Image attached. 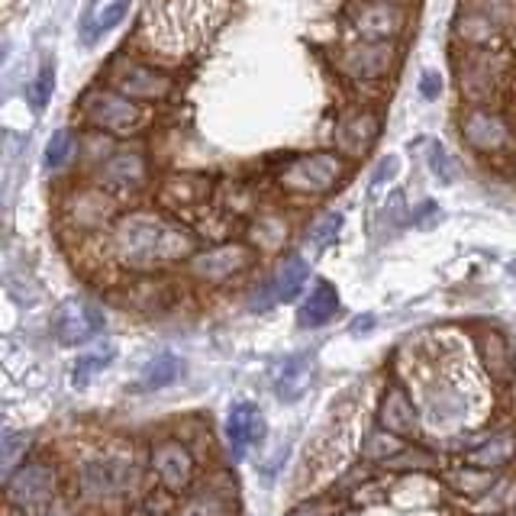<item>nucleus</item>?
Returning a JSON list of instances; mask_svg holds the SVG:
<instances>
[{
	"instance_id": "nucleus-1",
	"label": "nucleus",
	"mask_w": 516,
	"mask_h": 516,
	"mask_svg": "<svg viewBox=\"0 0 516 516\" xmlns=\"http://www.w3.org/2000/svg\"><path fill=\"white\" fill-rule=\"evenodd\" d=\"M410 394L417 400L420 420L429 433L458 436L481 426L487 410L484 378L471 355L455 346L417 349L407 362Z\"/></svg>"
},
{
	"instance_id": "nucleus-2",
	"label": "nucleus",
	"mask_w": 516,
	"mask_h": 516,
	"mask_svg": "<svg viewBox=\"0 0 516 516\" xmlns=\"http://www.w3.org/2000/svg\"><path fill=\"white\" fill-rule=\"evenodd\" d=\"M110 249L117 262L133 271H155L194 258V233L178 220H168L155 210H133L113 223Z\"/></svg>"
},
{
	"instance_id": "nucleus-3",
	"label": "nucleus",
	"mask_w": 516,
	"mask_h": 516,
	"mask_svg": "<svg viewBox=\"0 0 516 516\" xmlns=\"http://www.w3.org/2000/svg\"><path fill=\"white\" fill-rule=\"evenodd\" d=\"M229 0H149L139 36L146 46L168 59H181L200 49L226 20Z\"/></svg>"
},
{
	"instance_id": "nucleus-4",
	"label": "nucleus",
	"mask_w": 516,
	"mask_h": 516,
	"mask_svg": "<svg viewBox=\"0 0 516 516\" xmlns=\"http://www.w3.org/2000/svg\"><path fill=\"white\" fill-rule=\"evenodd\" d=\"M139 481V465L133 452H120V449H110V452H97L91 458H84L75 484H78V494L91 504H107V500H117L123 494H129Z\"/></svg>"
},
{
	"instance_id": "nucleus-5",
	"label": "nucleus",
	"mask_w": 516,
	"mask_h": 516,
	"mask_svg": "<svg viewBox=\"0 0 516 516\" xmlns=\"http://www.w3.org/2000/svg\"><path fill=\"white\" fill-rule=\"evenodd\" d=\"M346 178V155L339 152H307L284 165L275 181L294 200H313L336 191Z\"/></svg>"
},
{
	"instance_id": "nucleus-6",
	"label": "nucleus",
	"mask_w": 516,
	"mask_h": 516,
	"mask_svg": "<svg viewBox=\"0 0 516 516\" xmlns=\"http://www.w3.org/2000/svg\"><path fill=\"white\" fill-rule=\"evenodd\" d=\"M81 117L94 129H104L110 136H136L139 129H146L149 113L139 107L133 97H126L113 88H94L81 100Z\"/></svg>"
},
{
	"instance_id": "nucleus-7",
	"label": "nucleus",
	"mask_w": 516,
	"mask_h": 516,
	"mask_svg": "<svg viewBox=\"0 0 516 516\" xmlns=\"http://www.w3.org/2000/svg\"><path fill=\"white\" fill-rule=\"evenodd\" d=\"M107 88L133 100H165L175 91V78H171L165 68L129 59V55H117V59L107 65Z\"/></svg>"
},
{
	"instance_id": "nucleus-8",
	"label": "nucleus",
	"mask_w": 516,
	"mask_h": 516,
	"mask_svg": "<svg viewBox=\"0 0 516 516\" xmlns=\"http://www.w3.org/2000/svg\"><path fill=\"white\" fill-rule=\"evenodd\" d=\"M346 17L355 36L368 42H394L407 26V13L397 0H352Z\"/></svg>"
},
{
	"instance_id": "nucleus-9",
	"label": "nucleus",
	"mask_w": 516,
	"mask_h": 516,
	"mask_svg": "<svg viewBox=\"0 0 516 516\" xmlns=\"http://www.w3.org/2000/svg\"><path fill=\"white\" fill-rule=\"evenodd\" d=\"M149 181V159L142 149H120L110 152L104 162L97 165V184L113 197H129L146 188Z\"/></svg>"
},
{
	"instance_id": "nucleus-10",
	"label": "nucleus",
	"mask_w": 516,
	"mask_h": 516,
	"mask_svg": "<svg viewBox=\"0 0 516 516\" xmlns=\"http://www.w3.org/2000/svg\"><path fill=\"white\" fill-rule=\"evenodd\" d=\"M381 136V117L378 110L371 107H349L339 113L333 139H336V152L346 155V159H365L371 146Z\"/></svg>"
},
{
	"instance_id": "nucleus-11",
	"label": "nucleus",
	"mask_w": 516,
	"mask_h": 516,
	"mask_svg": "<svg viewBox=\"0 0 516 516\" xmlns=\"http://www.w3.org/2000/svg\"><path fill=\"white\" fill-rule=\"evenodd\" d=\"M255 265V252L242 242H226L217 249L194 252L191 258V275L204 284H226L233 281L242 271H249Z\"/></svg>"
},
{
	"instance_id": "nucleus-12",
	"label": "nucleus",
	"mask_w": 516,
	"mask_h": 516,
	"mask_svg": "<svg viewBox=\"0 0 516 516\" xmlns=\"http://www.w3.org/2000/svg\"><path fill=\"white\" fill-rule=\"evenodd\" d=\"M462 136H465V142L471 149L484 152V155H500V152H510L516 146L513 129L491 107L468 110L462 117Z\"/></svg>"
},
{
	"instance_id": "nucleus-13",
	"label": "nucleus",
	"mask_w": 516,
	"mask_h": 516,
	"mask_svg": "<svg viewBox=\"0 0 516 516\" xmlns=\"http://www.w3.org/2000/svg\"><path fill=\"white\" fill-rule=\"evenodd\" d=\"M397 59L394 52V42H368V39H358L352 46H346L339 52V71L342 75H349L355 81H378L384 78L387 71H391Z\"/></svg>"
},
{
	"instance_id": "nucleus-14",
	"label": "nucleus",
	"mask_w": 516,
	"mask_h": 516,
	"mask_svg": "<svg viewBox=\"0 0 516 516\" xmlns=\"http://www.w3.org/2000/svg\"><path fill=\"white\" fill-rule=\"evenodd\" d=\"M104 310H100L97 304H91V300L84 297H71L65 300V304L59 307V313H55V336H59V342H65V346H81V342H91L97 333H104Z\"/></svg>"
},
{
	"instance_id": "nucleus-15",
	"label": "nucleus",
	"mask_w": 516,
	"mask_h": 516,
	"mask_svg": "<svg viewBox=\"0 0 516 516\" xmlns=\"http://www.w3.org/2000/svg\"><path fill=\"white\" fill-rule=\"evenodd\" d=\"M307 262L300 255H288L284 262H278V268L271 271V275L258 284V288L252 291L249 297V307L252 310H268L275 304H284V300H294L300 294V288H304L307 281Z\"/></svg>"
},
{
	"instance_id": "nucleus-16",
	"label": "nucleus",
	"mask_w": 516,
	"mask_h": 516,
	"mask_svg": "<svg viewBox=\"0 0 516 516\" xmlns=\"http://www.w3.org/2000/svg\"><path fill=\"white\" fill-rule=\"evenodd\" d=\"M510 81V68L507 59L497 52H478L471 55L468 65L462 68V91L475 100V104H484V100L497 97L507 88Z\"/></svg>"
},
{
	"instance_id": "nucleus-17",
	"label": "nucleus",
	"mask_w": 516,
	"mask_h": 516,
	"mask_svg": "<svg viewBox=\"0 0 516 516\" xmlns=\"http://www.w3.org/2000/svg\"><path fill=\"white\" fill-rule=\"evenodd\" d=\"M55 468L49 462H30L7 478V500L13 507H46L55 497Z\"/></svg>"
},
{
	"instance_id": "nucleus-18",
	"label": "nucleus",
	"mask_w": 516,
	"mask_h": 516,
	"mask_svg": "<svg viewBox=\"0 0 516 516\" xmlns=\"http://www.w3.org/2000/svg\"><path fill=\"white\" fill-rule=\"evenodd\" d=\"M113 213H117V197L100 188V184L97 188L71 191L65 197V207H62L65 223L75 226V229H97L107 220H113Z\"/></svg>"
},
{
	"instance_id": "nucleus-19",
	"label": "nucleus",
	"mask_w": 516,
	"mask_h": 516,
	"mask_svg": "<svg viewBox=\"0 0 516 516\" xmlns=\"http://www.w3.org/2000/svg\"><path fill=\"white\" fill-rule=\"evenodd\" d=\"M420 410L417 400L404 384H391L381 397V426L391 436H413L420 429Z\"/></svg>"
},
{
	"instance_id": "nucleus-20",
	"label": "nucleus",
	"mask_w": 516,
	"mask_h": 516,
	"mask_svg": "<svg viewBox=\"0 0 516 516\" xmlns=\"http://www.w3.org/2000/svg\"><path fill=\"white\" fill-rule=\"evenodd\" d=\"M152 468L168 491H184L194 478V458L175 439H165L152 449Z\"/></svg>"
},
{
	"instance_id": "nucleus-21",
	"label": "nucleus",
	"mask_w": 516,
	"mask_h": 516,
	"mask_svg": "<svg viewBox=\"0 0 516 516\" xmlns=\"http://www.w3.org/2000/svg\"><path fill=\"white\" fill-rule=\"evenodd\" d=\"M310 381H313V355H307V352L288 355L275 368V378H271V384H275V394L284 400V404H291V400L304 397Z\"/></svg>"
},
{
	"instance_id": "nucleus-22",
	"label": "nucleus",
	"mask_w": 516,
	"mask_h": 516,
	"mask_svg": "<svg viewBox=\"0 0 516 516\" xmlns=\"http://www.w3.org/2000/svg\"><path fill=\"white\" fill-rule=\"evenodd\" d=\"M265 433V420L262 413H258V407L252 404H236L233 410H229L226 417V439H229V449H233L236 458H242L249 452L252 442H258Z\"/></svg>"
},
{
	"instance_id": "nucleus-23",
	"label": "nucleus",
	"mask_w": 516,
	"mask_h": 516,
	"mask_svg": "<svg viewBox=\"0 0 516 516\" xmlns=\"http://www.w3.org/2000/svg\"><path fill=\"white\" fill-rule=\"evenodd\" d=\"M129 4H133V0H97V4L88 10V17H84V23H81L84 42H97L100 36L117 30V26L123 23V17L129 13Z\"/></svg>"
},
{
	"instance_id": "nucleus-24",
	"label": "nucleus",
	"mask_w": 516,
	"mask_h": 516,
	"mask_svg": "<svg viewBox=\"0 0 516 516\" xmlns=\"http://www.w3.org/2000/svg\"><path fill=\"white\" fill-rule=\"evenodd\" d=\"M336 310H339V294H336V288L329 281H320L317 288L310 291V297L304 300V304H300L297 323L304 326V329H317V326L333 320Z\"/></svg>"
},
{
	"instance_id": "nucleus-25",
	"label": "nucleus",
	"mask_w": 516,
	"mask_h": 516,
	"mask_svg": "<svg viewBox=\"0 0 516 516\" xmlns=\"http://www.w3.org/2000/svg\"><path fill=\"white\" fill-rule=\"evenodd\" d=\"M513 452H516V436H513V433H497V436H491V439L478 442L475 449H468V452H465V465H468V468H481V471H487V468H500V465L510 462Z\"/></svg>"
},
{
	"instance_id": "nucleus-26",
	"label": "nucleus",
	"mask_w": 516,
	"mask_h": 516,
	"mask_svg": "<svg viewBox=\"0 0 516 516\" xmlns=\"http://www.w3.org/2000/svg\"><path fill=\"white\" fill-rule=\"evenodd\" d=\"M207 191H210V181L200 175H171L162 188L168 204H197V200L207 197Z\"/></svg>"
},
{
	"instance_id": "nucleus-27",
	"label": "nucleus",
	"mask_w": 516,
	"mask_h": 516,
	"mask_svg": "<svg viewBox=\"0 0 516 516\" xmlns=\"http://www.w3.org/2000/svg\"><path fill=\"white\" fill-rule=\"evenodd\" d=\"M178 375H181V362H178V355L162 352V355H155L152 362L146 365V371H142L139 387H142V391H159V387H168V384L175 381Z\"/></svg>"
},
{
	"instance_id": "nucleus-28",
	"label": "nucleus",
	"mask_w": 516,
	"mask_h": 516,
	"mask_svg": "<svg viewBox=\"0 0 516 516\" xmlns=\"http://www.w3.org/2000/svg\"><path fill=\"white\" fill-rule=\"evenodd\" d=\"M481 352H484L487 371H491L494 378H507L510 375L513 355H510V346H507L504 336H500V333H481Z\"/></svg>"
},
{
	"instance_id": "nucleus-29",
	"label": "nucleus",
	"mask_w": 516,
	"mask_h": 516,
	"mask_svg": "<svg viewBox=\"0 0 516 516\" xmlns=\"http://www.w3.org/2000/svg\"><path fill=\"white\" fill-rule=\"evenodd\" d=\"M252 236L258 242V249H278L288 239V220H281L278 213H265L262 220H255Z\"/></svg>"
},
{
	"instance_id": "nucleus-30",
	"label": "nucleus",
	"mask_w": 516,
	"mask_h": 516,
	"mask_svg": "<svg viewBox=\"0 0 516 516\" xmlns=\"http://www.w3.org/2000/svg\"><path fill=\"white\" fill-rule=\"evenodd\" d=\"M339 233H342V213L329 210V213H323L317 223H310V229H307V246H313V249L320 252L326 246H333Z\"/></svg>"
},
{
	"instance_id": "nucleus-31",
	"label": "nucleus",
	"mask_w": 516,
	"mask_h": 516,
	"mask_svg": "<svg viewBox=\"0 0 516 516\" xmlns=\"http://www.w3.org/2000/svg\"><path fill=\"white\" fill-rule=\"evenodd\" d=\"M110 358H113V346H104V349H94L88 355H81L78 365H75V384H88L100 368L110 365Z\"/></svg>"
},
{
	"instance_id": "nucleus-32",
	"label": "nucleus",
	"mask_w": 516,
	"mask_h": 516,
	"mask_svg": "<svg viewBox=\"0 0 516 516\" xmlns=\"http://www.w3.org/2000/svg\"><path fill=\"white\" fill-rule=\"evenodd\" d=\"M71 152H75V136L68 133V129H59L52 139H49V149H46V165L52 171L65 168V162L71 159Z\"/></svg>"
},
{
	"instance_id": "nucleus-33",
	"label": "nucleus",
	"mask_w": 516,
	"mask_h": 516,
	"mask_svg": "<svg viewBox=\"0 0 516 516\" xmlns=\"http://www.w3.org/2000/svg\"><path fill=\"white\" fill-rule=\"evenodd\" d=\"M52 84H55V68H52V62H46L39 71L36 84H33V104L36 107H46V100L52 94Z\"/></svg>"
},
{
	"instance_id": "nucleus-34",
	"label": "nucleus",
	"mask_w": 516,
	"mask_h": 516,
	"mask_svg": "<svg viewBox=\"0 0 516 516\" xmlns=\"http://www.w3.org/2000/svg\"><path fill=\"white\" fill-rule=\"evenodd\" d=\"M23 449H26V439H20L17 433H7V439H4V471L7 475H13V465H17Z\"/></svg>"
},
{
	"instance_id": "nucleus-35",
	"label": "nucleus",
	"mask_w": 516,
	"mask_h": 516,
	"mask_svg": "<svg viewBox=\"0 0 516 516\" xmlns=\"http://www.w3.org/2000/svg\"><path fill=\"white\" fill-rule=\"evenodd\" d=\"M439 88H442V81H439L436 71H426L423 81H420V91H423V97H426V100H436V97H439Z\"/></svg>"
},
{
	"instance_id": "nucleus-36",
	"label": "nucleus",
	"mask_w": 516,
	"mask_h": 516,
	"mask_svg": "<svg viewBox=\"0 0 516 516\" xmlns=\"http://www.w3.org/2000/svg\"><path fill=\"white\" fill-rule=\"evenodd\" d=\"M294 516H326V510L320 504H310V507H300Z\"/></svg>"
},
{
	"instance_id": "nucleus-37",
	"label": "nucleus",
	"mask_w": 516,
	"mask_h": 516,
	"mask_svg": "<svg viewBox=\"0 0 516 516\" xmlns=\"http://www.w3.org/2000/svg\"><path fill=\"white\" fill-rule=\"evenodd\" d=\"M513 175H516V162H513Z\"/></svg>"
}]
</instances>
